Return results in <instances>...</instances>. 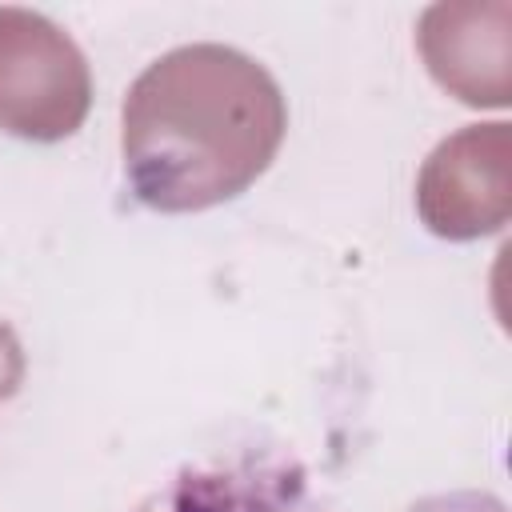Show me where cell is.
<instances>
[{
	"label": "cell",
	"instance_id": "obj_1",
	"mask_svg": "<svg viewBox=\"0 0 512 512\" xmlns=\"http://www.w3.org/2000/svg\"><path fill=\"white\" fill-rule=\"evenodd\" d=\"M140 512H320L296 468L280 460H220L184 468Z\"/></svg>",
	"mask_w": 512,
	"mask_h": 512
},
{
	"label": "cell",
	"instance_id": "obj_2",
	"mask_svg": "<svg viewBox=\"0 0 512 512\" xmlns=\"http://www.w3.org/2000/svg\"><path fill=\"white\" fill-rule=\"evenodd\" d=\"M408 512H508V508L492 492H440L412 504Z\"/></svg>",
	"mask_w": 512,
	"mask_h": 512
}]
</instances>
